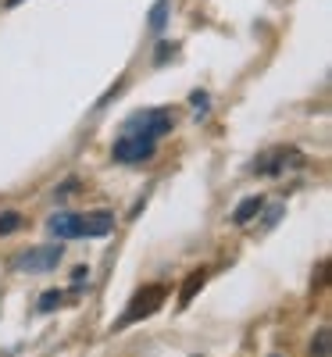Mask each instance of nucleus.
<instances>
[{
    "label": "nucleus",
    "instance_id": "obj_17",
    "mask_svg": "<svg viewBox=\"0 0 332 357\" xmlns=\"http://www.w3.org/2000/svg\"><path fill=\"white\" fill-rule=\"evenodd\" d=\"M8 4H11V8H15V4H22V0H8Z\"/></svg>",
    "mask_w": 332,
    "mask_h": 357
},
{
    "label": "nucleus",
    "instance_id": "obj_1",
    "mask_svg": "<svg viewBox=\"0 0 332 357\" xmlns=\"http://www.w3.org/2000/svg\"><path fill=\"white\" fill-rule=\"evenodd\" d=\"M126 132H133V136H146V139H161L165 132H172V114L168 111H161V107H154V111H139V114H133L129 122H126Z\"/></svg>",
    "mask_w": 332,
    "mask_h": 357
},
{
    "label": "nucleus",
    "instance_id": "obj_16",
    "mask_svg": "<svg viewBox=\"0 0 332 357\" xmlns=\"http://www.w3.org/2000/svg\"><path fill=\"white\" fill-rule=\"evenodd\" d=\"M282 218V207H271V211H268V218H264V225H276Z\"/></svg>",
    "mask_w": 332,
    "mask_h": 357
},
{
    "label": "nucleus",
    "instance_id": "obj_12",
    "mask_svg": "<svg viewBox=\"0 0 332 357\" xmlns=\"http://www.w3.org/2000/svg\"><path fill=\"white\" fill-rule=\"evenodd\" d=\"M165 18H168V0H158L154 11H150V25H154V33L165 29Z\"/></svg>",
    "mask_w": 332,
    "mask_h": 357
},
{
    "label": "nucleus",
    "instance_id": "obj_10",
    "mask_svg": "<svg viewBox=\"0 0 332 357\" xmlns=\"http://www.w3.org/2000/svg\"><path fill=\"white\" fill-rule=\"evenodd\" d=\"M61 301H65L61 289H47V293L40 296V311H57V307H61Z\"/></svg>",
    "mask_w": 332,
    "mask_h": 357
},
{
    "label": "nucleus",
    "instance_id": "obj_6",
    "mask_svg": "<svg viewBox=\"0 0 332 357\" xmlns=\"http://www.w3.org/2000/svg\"><path fill=\"white\" fill-rule=\"evenodd\" d=\"M47 229H50V236H57V240H79V236H82V215L61 211V215H54L47 222Z\"/></svg>",
    "mask_w": 332,
    "mask_h": 357
},
{
    "label": "nucleus",
    "instance_id": "obj_4",
    "mask_svg": "<svg viewBox=\"0 0 332 357\" xmlns=\"http://www.w3.org/2000/svg\"><path fill=\"white\" fill-rule=\"evenodd\" d=\"M57 264H61V247H33L15 257L18 272H50Z\"/></svg>",
    "mask_w": 332,
    "mask_h": 357
},
{
    "label": "nucleus",
    "instance_id": "obj_3",
    "mask_svg": "<svg viewBox=\"0 0 332 357\" xmlns=\"http://www.w3.org/2000/svg\"><path fill=\"white\" fill-rule=\"evenodd\" d=\"M304 165V154L293 151V146H276V151H268L254 161V172L257 175H282L289 168H300Z\"/></svg>",
    "mask_w": 332,
    "mask_h": 357
},
{
    "label": "nucleus",
    "instance_id": "obj_2",
    "mask_svg": "<svg viewBox=\"0 0 332 357\" xmlns=\"http://www.w3.org/2000/svg\"><path fill=\"white\" fill-rule=\"evenodd\" d=\"M165 286H146V289H139L133 301H129V307H126V314L118 318V329L122 325H133V321H139V318H146V314H154L161 304H165Z\"/></svg>",
    "mask_w": 332,
    "mask_h": 357
},
{
    "label": "nucleus",
    "instance_id": "obj_15",
    "mask_svg": "<svg viewBox=\"0 0 332 357\" xmlns=\"http://www.w3.org/2000/svg\"><path fill=\"white\" fill-rule=\"evenodd\" d=\"M75 186H79V183H75V178H68V183H65L61 190H54V193H57V197H72V190H75Z\"/></svg>",
    "mask_w": 332,
    "mask_h": 357
},
{
    "label": "nucleus",
    "instance_id": "obj_9",
    "mask_svg": "<svg viewBox=\"0 0 332 357\" xmlns=\"http://www.w3.org/2000/svg\"><path fill=\"white\" fill-rule=\"evenodd\" d=\"M204 279H207V272H204V268H200V272H193V275L186 279V286H183V293H179V304H183V307H186V304L193 301V293H197V289L204 286Z\"/></svg>",
    "mask_w": 332,
    "mask_h": 357
},
{
    "label": "nucleus",
    "instance_id": "obj_8",
    "mask_svg": "<svg viewBox=\"0 0 332 357\" xmlns=\"http://www.w3.org/2000/svg\"><path fill=\"white\" fill-rule=\"evenodd\" d=\"M261 207H264V197H247V200L232 211V222H236V225H247V222L261 211Z\"/></svg>",
    "mask_w": 332,
    "mask_h": 357
},
{
    "label": "nucleus",
    "instance_id": "obj_14",
    "mask_svg": "<svg viewBox=\"0 0 332 357\" xmlns=\"http://www.w3.org/2000/svg\"><path fill=\"white\" fill-rule=\"evenodd\" d=\"M72 286H75V289L89 286V268H75V275H72Z\"/></svg>",
    "mask_w": 332,
    "mask_h": 357
},
{
    "label": "nucleus",
    "instance_id": "obj_11",
    "mask_svg": "<svg viewBox=\"0 0 332 357\" xmlns=\"http://www.w3.org/2000/svg\"><path fill=\"white\" fill-rule=\"evenodd\" d=\"M18 229H22V215L18 211H4V215H0V236L18 232Z\"/></svg>",
    "mask_w": 332,
    "mask_h": 357
},
{
    "label": "nucleus",
    "instance_id": "obj_13",
    "mask_svg": "<svg viewBox=\"0 0 332 357\" xmlns=\"http://www.w3.org/2000/svg\"><path fill=\"white\" fill-rule=\"evenodd\" d=\"M311 357H329V329H318V336L311 343Z\"/></svg>",
    "mask_w": 332,
    "mask_h": 357
},
{
    "label": "nucleus",
    "instance_id": "obj_7",
    "mask_svg": "<svg viewBox=\"0 0 332 357\" xmlns=\"http://www.w3.org/2000/svg\"><path fill=\"white\" fill-rule=\"evenodd\" d=\"M111 229H114V215H111V211L82 215V236H107Z\"/></svg>",
    "mask_w": 332,
    "mask_h": 357
},
{
    "label": "nucleus",
    "instance_id": "obj_5",
    "mask_svg": "<svg viewBox=\"0 0 332 357\" xmlns=\"http://www.w3.org/2000/svg\"><path fill=\"white\" fill-rule=\"evenodd\" d=\"M150 154H154V139H146V136H133V132H126L122 139L114 143V161H122V165L146 161Z\"/></svg>",
    "mask_w": 332,
    "mask_h": 357
}]
</instances>
